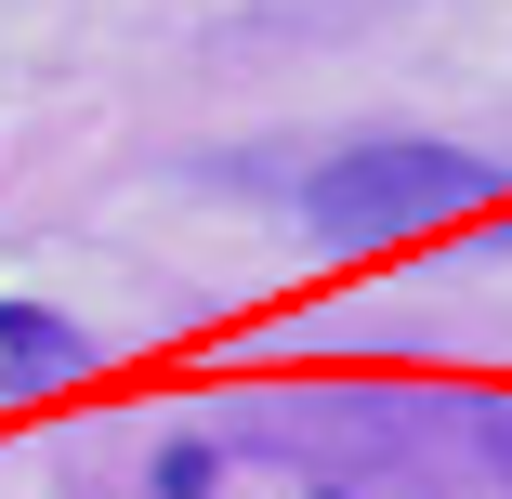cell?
<instances>
[{"mask_svg":"<svg viewBox=\"0 0 512 499\" xmlns=\"http://www.w3.org/2000/svg\"><path fill=\"white\" fill-rule=\"evenodd\" d=\"M499 171L473 145H355L316 171V197H302V224H316V250H394V237H434L460 211H486Z\"/></svg>","mask_w":512,"mask_h":499,"instance_id":"1","label":"cell"},{"mask_svg":"<svg viewBox=\"0 0 512 499\" xmlns=\"http://www.w3.org/2000/svg\"><path fill=\"white\" fill-rule=\"evenodd\" d=\"M92 342L66 329V316H40V303H14V316H0V381H66Z\"/></svg>","mask_w":512,"mask_h":499,"instance_id":"2","label":"cell"}]
</instances>
